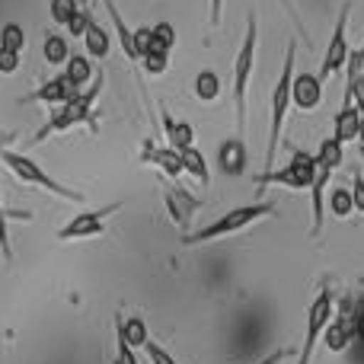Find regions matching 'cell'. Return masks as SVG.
Segmentation results:
<instances>
[{
  "label": "cell",
  "mask_w": 364,
  "mask_h": 364,
  "mask_svg": "<svg viewBox=\"0 0 364 364\" xmlns=\"http://www.w3.org/2000/svg\"><path fill=\"white\" fill-rule=\"evenodd\" d=\"M256 51H259V19L256 13L246 16V36L243 45L237 51V61H233V109H237V134L246 141V96H250V80H252V68H256Z\"/></svg>",
  "instance_id": "cell-1"
},
{
  "label": "cell",
  "mask_w": 364,
  "mask_h": 364,
  "mask_svg": "<svg viewBox=\"0 0 364 364\" xmlns=\"http://www.w3.org/2000/svg\"><path fill=\"white\" fill-rule=\"evenodd\" d=\"M272 214H275V201H256V205L230 208L227 214L214 218L211 224H205L201 230L188 233L186 246H205V243H214V240H227V237H233V233H243L246 227H252L256 220L272 218Z\"/></svg>",
  "instance_id": "cell-2"
},
{
  "label": "cell",
  "mask_w": 364,
  "mask_h": 364,
  "mask_svg": "<svg viewBox=\"0 0 364 364\" xmlns=\"http://www.w3.org/2000/svg\"><path fill=\"white\" fill-rule=\"evenodd\" d=\"M342 154H346V147H342L333 134L323 138L320 151L314 154L316 173H314V182H310V201H314V227H310V237H320L323 233V220H326V192H329V182H333V173L342 166Z\"/></svg>",
  "instance_id": "cell-3"
},
{
  "label": "cell",
  "mask_w": 364,
  "mask_h": 364,
  "mask_svg": "<svg viewBox=\"0 0 364 364\" xmlns=\"http://www.w3.org/2000/svg\"><path fill=\"white\" fill-rule=\"evenodd\" d=\"M291 80H294V42L288 45L282 74H278L275 90H272V128H269V147H265V160H262L265 170L262 173L275 170V154H278V144H282L284 122H288V112H291Z\"/></svg>",
  "instance_id": "cell-4"
},
{
  "label": "cell",
  "mask_w": 364,
  "mask_h": 364,
  "mask_svg": "<svg viewBox=\"0 0 364 364\" xmlns=\"http://www.w3.org/2000/svg\"><path fill=\"white\" fill-rule=\"evenodd\" d=\"M0 164H4L19 182H26V186H38V188H45V192L58 195V198H64V201H74V205H83V201H87V198H83V192H74V188L61 186V182L51 179L32 157L16 154L13 147H4V151H0Z\"/></svg>",
  "instance_id": "cell-5"
},
{
  "label": "cell",
  "mask_w": 364,
  "mask_h": 364,
  "mask_svg": "<svg viewBox=\"0 0 364 364\" xmlns=\"http://www.w3.org/2000/svg\"><path fill=\"white\" fill-rule=\"evenodd\" d=\"M96 96H100V83H96L90 93H83L80 90V93H77L74 100H68L64 106H55L51 109V115H48V122H45V128L32 134L29 144H38V141H45L48 134H61V132H70V128H77V125H87L90 115H93Z\"/></svg>",
  "instance_id": "cell-6"
},
{
  "label": "cell",
  "mask_w": 364,
  "mask_h": 364,
  "mask_svg": "<svg viewBox=\"0 0 364 364\" xmlns=\"http://www.w3.org/2000/svg\"><path fill=\"white\" fill-rule=\"evenodd\" d=\"M333 307H336V294L329 284H323L320 294L314 297V304H310V310H307V336H304V346H301V352H297V364L314 361V352L323 339V329L333 320Z\"/></svg>",
  "instance_id": "cell-7"
},
{
  "label": "cell",
  "mask_w": 364,
  "mask_h": 364,
  "mask_svg": "<svg viewBox=\"0 0 364 364\" xmlns=\"http://www.w3.org/2000/svg\"><path fill=\"white\" fill-rule=\"evenodd\" d=\"M314 173H316V157H314V154L294 151V154H291V164L288 166H282V170H269V173H259L256 186L259 188L284 186V188H291V192H304V188H310V182H314Z\"/></svg>",
  "instance_id": "cell-8"
},
{
  "label": "cell",
  "mask_w": 364,
  "mask_h": 364,
  "mask_svg": "<svg viewBox=\"0 0 364 364\" xmlns=\"http://www.w3.org/2000/svg\"><path fill=\"white\" fill-rule=\"evenodd\" d=\"M119 201L115 205H102V208H93V211H80L68 220V224L58 230V240L61 243H74V240H93V237H102L109 230L106 227V218L109 214L119 211Z\"/></svg>",
  "instance_id": "cell-9"
},
{
  "label": "cell",
  "mask_w": 364,
  "mask_h": 364,
  "mask_svg": "<svg viewBox=\"0 0 364 364\" xmlns=\"http://www.w3.org/2000/svg\"><path fill=\"white\" fill-rule=\"evenodd\" d=\"M348 13H352V4H346L339 10V19H336V29H333V38L326 45V55H323V68H320V83H326L329 77L342 74L346 70V61H348Z\"/></svg>",
  "instance_id": "cell-10"
},
{
  "label": "cell",
  "mask_w": 364,
  "mask_h": 364,
  "mask_svg": "<svg viewBox=\"0 0 364 364\" xmlns=\"http://www.w3.org/2000/svg\"><path fill=\"white\" fill-rule=\"evenodd\" d=\"M323 102V83L316 74H297L291 80V106L301 109V112H310Z\"/></svg>",
  "instance_id": "cell-11"
},
{
  "label": "cell",
  "mask_w": 364,
  "mask_h": 364,
  "mask_svg": "<svg viewBox=\"0 0 364 364\" xmlns=\"http://www.w3.org/2000/svg\"><path fill=\"white\" fill-rule=\"evenodd\" d=\"M352 304H342V314H339V320H329V326L323 329V342H326V348L329 352H346L348 346H352V339H355V320H352Z\"/></svg>",
  "instance_id": "cell-12"
},
{
  "label": "cell",
  "mask_w": 364,
  "mask_h": 364,
  "mask_svg": "<svg viewBox=\"0 0 364 364\" xmlns=\"http://www.w3.org/2000/svg\"><path fill=\"white\" fill-rule=\"evenodd\" d=\"M166 211H170V218H173V224L182 227L186 230L188 227V220H195V211L201 208V201L198 198H192V195L186 192V188H179V186H173V188H166Z\"/></svg>",
  "instance_id": "cell-13"
},
{
  "label": "cell",
  "mask_w": 364,
  "mask_h": 364,
  "mask_svg": "<svg viewBox=\"0 0 364 364\" xmlns=\"http://www.w3.org/2000/svg\"><path fill=\"white\" fill-rule=\"evenodd\" d=\"M358 128H361V109L355 106V102H342L339 115H336V122H333V138L346 147V144H352V141H358Z\"/></svg>",
  "instance_id": "cell-14"
},
{
  "label": "cell",
  "mask_w": 364,
  "mask_h": 364,
  "mask_svg": "<svg viewBox=\"0 0 364 364\" xmlns=\"http://www.w3.org/2000/svg\"><path fill=\"white\" fill-rule=\"evenodd\" d=\"M80 93V87H74V83L68 80V77H55V80H48L42 90H36L32 96H26L29 102H48V106H64L68 100H74V96Z\"/></svg>",
  "instance_id": "cell-15"
},
{
  "label": "cell",
  "mask_w": 364,
  "mask_h": 364,
  "mask_svg": "<svg viewBox=\"0 0 364 364\" xmlns=\"http://www.w3.org/2000/svg\"><path fill=\"white\" fill-rule=\"evenodd\" d=\"M141 160H144V164L160 166V170H164L170 179L186 176V173H182V157H179V151H173L170 144H166V147H154L151 141H147V144H144V154H141Z\"/></svg>",
  "instance_id": "cell-16"
},
{
  "label": "cell",
  "mask_w": 364,
  "mask_h": 364,
  "mask_svg": "<svg viewBox=\"0 0 364 364\" xmlns=\"http://www.w3.org/2000/svg\"><path fill=\"white\" fill-rule=\"evenodd\" d=\"M218 160H220V170H224L227 176H243L246 166H250V157H246V141L243 138L224 141V147L218 151Z\"/></svg>",
  "instance_id": "cell-17"
},
{
  "label": "cell",
  "mask_w": 364,
  "mask_h": 364,
  "mask_svg": "<svg viewBox=\"0 0 364 364\" xmlns=\"http://www.w3.org/2000/svg\"><path fill=\"white\" fill-rule=\"evenodd\" d=\"M106 4V10H109V19H112V26H115V42L122 45V51H125V58L128 61H138V45H134V29L125 23V16H122V10L115 6V0H102Z\"/></svg>",
  "instance_id": "cell-18"
},
{
  "label": "cell",
  "mask_w": 364,
  "mask_h": 364,
  "mask_svg": "<svg viewBox=\"0 0 364 364\" xmlns=\"http://www.w3.org/2000/svg\"><path fill=\"white\" fill-rule=\"evenodd\" d=\"M83 48H87V55L93 58V61H102V58H109V51H112V36H109L96 19H90L87 32H83Z\"/></svg>",
  "instance_id": "cell-19"
},
{
  "label": "cell",
  "mask_w": 364,
  "mask_h": 364,
  "mask_svg": "<svg viewBox=\"0 0 364 364\" xmlns=\"http://www.w3.org/2000/svg\"><path fill=\"white\" fill-rule=\"evenodd\" d=\"M164 128H166V144H170L173 151L195 147V128H192V122H176L170 112H164Z\"/></svg>",
  "instance_id": "cell-20"
},
{
  "label": "cell",
  "mask_w": 364,
  "mask_h": 364,
  "mask_svg": "<svg viewBox=\"0 0 364 364\" xmlns=\"http://www.w3.org/2000/svg\"><path fill=\"white\" fill-rule=\"evenodd\" d=\"M64 77H68L74 87H87L90 80L96 77V64H93V58L90 55H70L68 61H64Z\"/></svg>",
  "instance_id": "cell-21"
},
{
  "label": "cell",
  "mask_w": 364,
  "mask_h": 364,
  "mask_svg": "<svg viewBox=\"0 0 364 364\" xmlns=\"http://www.w3.org/2000/svg\"><path fill=\"white\" fill-rule=\"evenodd\" d=\"M182 157V173H188L195 182H201V186H208L211 182V173H208V164H205V154L198 151V147H186V151H179Z\"/></svg>",
  "instance_id": "cell-22"
},
{
  "label": "cell",
  "mask_w": 364,
  "mask_h": 364,
  "mask_svg": "<svg viewBox=\"0 0 364 364\" xmlns=\"http://www.w3.org/2000/svg\"><path fill=\"white\" fill-rule=\"evenodd\" d=\"M42 58L48 64H55V68H64V61L70 58L68 38H64L61 32H48V36H45V42H42Z\"/></svg>",
  "instance_id": "cell-23"
},
{
  "label": "cell",
  "mask_w": 364,
  "mask_h": 364,
  "mask_svg": "<svg viewBox=\"0 0 364 364\" xmlns=\"http://www.w3.org/2000/svg\"><path fill=\"white\" fill-rule=\"evenodd\" d=\"M115 329L125 336V342L134 348V352H138V348H144L147 339H151V333H147V323L141 320V316H132V320H115Z\"/></svg>",
  "instance_id": "cell-24"
},
{
  "label": "cell",
  "mask_w": 364,
  "mask_h": 364,
  "mask_svg": "<svg viewBox=\"0 0 364 364\" xmlns=\"http://www.w3.org/2000/svg\"><path fill=\"white\" fill-rule=\"evenodd\" d=\"M195 96H198L201 102H214L220 96V77L214 74V70H201L198 77H195Z\"/></svg>",
  "instance_id": "cell-25"
},
{
  "label": "cell",
  "mask_w": 364,
  "mask_h": 364,
  "mask_svg": "<svg viewBox=\"0 0 364 364\" xmlns=\"http://www.w3.org/2000/svg\"><path fill=\"white\" fill-rule=\"evenodd\" d=\"M151 32H154V38L147 51H166L170 55L176 48V29H173V23H157V26H151Z\"/></svg>",
  "instance_id": "cell-26"
},
{
  "label": "cell",
  "mask_w": 364,
  "mask_h": 364,
  "mask_svg": "<svg viewBox=\"0 0 364 364\" xmlns=\"http://www.w3.org/2000/svg\"><path fill=\"white\" fill-rule=\"evenodd\" d=\"M326 195H329V208H333V214H336V218H348V214L355 211L352 188L339 186V188H333V192H326Z\"/></svg>",
  "instance_id": "cell-27"
},
{
  "label": "cell",
  "mask_w": 364,
  "mask_h": 364,
  "mask_svg": "<svg viewBox=\"0 0 364 364\" xmlns=\"http://www.w3.org/2000/svg\"><path fill=\"white\" fill-rule=\"evenodd\" d=\"M0 48H10V51H19L23 55L26 48V29L19 23H6L0 29Z\"/></svg>",
  "instance_id": "cell-28"
},
{
  "label": "cell",
  "mask_w": 364,
  "mask_h": 364,
  "mask_svg": "<svg viewBox=\"0 0 364 364\" xmlns=\"http://www.w3.org/2000/svg\"><path fill=\"white\" fill-rule=\"evenodd\" d=\"M141 68L151 77H160L170 70V55H166V51H144V55H141Z\"/></svg>",
  "instance_id": "cell-29"
},
{
  "label": "cell",
  "mask_w": 364,
  "mask_h": 364,
  "mask_svg": "<svg viewBox=\"0 0 364 364\" xmlns=\"http://www.w3.org/2000/svg\"><path fill=\"white\" fill-rule=\"evenodd\" d=\"M77 10H80V6H77V0H51V4H48V13H51V19H55L58 26L68 23Z\"/></svg>",
  "instance_id": "cell-30"
},
{
  "label": "cell",
  "mask_w": 364,
  "mask_h": 364,
  "mask_svg": "<svg viewBox=\"0 0 364 364\" xmlns=\"http://www.w3.org/2000/svg\"><path fill=\"white\" fill-rule=\"evenodd\" d=\"M90 10H77L74 16L68 19V23H64V32H68L70 38H83V32H87V26H90Z\"/></svg>",
  "instance_id": "cell-31"
},
{
  "label": "cell",
  "mask_w": 364,
  "mask_h": 364,
  "mask_svg": "<svg viewBox=\"0 0 364 364\" xmlns=\"http://www.w3.org/2000/svg\"><path fill=\"white\" fill-rule=\"evenodd\" d=\"M141 352L151 358V364H179L170 352H166V346H160V342H154V339H147V346L141 348Z\"/></svg>",
  "instance_id": "cell-32"
},
{
  "label": "cell",
  "mask_w": 364,
  "mask_h": 364,
  "mask_svg": "<svg viewBox=\"0 0 364 364\" xmlns=\"http://www.w3.org/2000/svg\"><path fill=\"white\" fill-rule=\"evenodd\" d=\"M115 342H119V348H115V364H141L138 361V352L128 346L125 336H122L119 329H115Z\"/></svg>",
  "instance_id": "cell-33"
},
{
  "label": "cell",
  "mask_w": 364,
  "mask_h": 364,
  "mask_svg": "<svg viewBox=\"0 0 364 364\" xmlns=\"http://www.w3.org/2000/svg\"><path fill=\"white\" fill-rule=\"evenodd\" d=\"M6 224H10V211H6L4 201H0V252H4V259L10 262L13 250H10V230H6Z\"/></svg>",
  "instance_id": "cell-34"
},
{
  "label": "cell",
  "mask_w": 364,
  "mask_h": 364,
  "mask_svg": "<svg viewBox=\"0 0 364 364\" xmlns=\"http://www.w3.org/2000/svg\"><path fill=\"white\" fill-rule=\"evenodd\" d=\"M352 201H355V211H361L364 214V173L361 170H355V176H352Z\"/></svg>",
  "instance_id": "cell-35"
},
{
  "label": "cell",
  "mask_w": 364,
  "mask_h": 364,
  "mask_svg": "<svg viewBox=\"0 0 364 364\" xmlns=\"http://www.w3.org/2000/svg\"><path fill=\"white\" fill-rule=\"evenodd\" d=\"M19 70V51L0 48V74H16Z\"/></svg>",
  "instance_id": "cell-36"
},
{
  "label": "cell",
  "mask_w": 364,
  "mask_h": 364,
  "mask_svg": "<svg viewBox=\"0 0 364 364\" xmlns=\"http://www.w3.org/2000/svg\"><path fill=\"white\" fill-rule=\"evenodd\" d=\"M151 38H154L151 26H141V29H134V45H138V55H144V51L151 48ZM138 61H141V58H138Z\"/></svg>",
  "instance_id": "cell-37"
},
{
  "label": "cell",
  "mask_w": 364,
  "mask_h": 364,
  "mask_svg": "<svg viewBox=\"0 0 364 364\" xmlns=\"http://www.w3.org/2000/svg\"><path fill=\"white\" fill-rule=\"evenodd\" d=\"M352 320H355V339L364 342V304H361V307H355Z\"/></svg>",
  "instance_id": "cell-38"
},
{
  "label": "cell",
  "mask_w": 364,
  "mask_h": 364,
  "mask_svg": "<svg viewBox=\"0 0 364 364\" xmlns=\"http://www.w3.org/2000/svg\"><path fill=\"white\" fill-rule=\"evenodd\" d=\"M288 355H291V348H278V352H272L269 358H262V361H256V364H282Z\"/></svg>",
  "instance_id": "cell-39"
},
{
  "label": "cell",
  "mask_w": 364,
  "mask_h": 364,
  "mask_svg": "<svg viewBox=\"0 0 364 364\" xmlns=\"http://www.w3.org/2000/svg\"><path fill=\"white\" fill-rule=\"evenodd\" d=\"M220 16H224V0H211V26H220Z\"/></svg>",
  "instance_id": "cell-40"
},
{
  "label": "cell",
  "mask_w": 364,
  "mask_h": 364,
  "mask_svg": "<svg viewBox=\"0 0 364 364\" xmlns=\"http://www.w3.org/2000/svg\"><path fill=\"white\" fill-rule=\"evenodd\" d=\"M355 106H358L364 115V80H358V87H355Z\"/></svg>",
  "instance_id": "cell-41"
},
{
  "label": "cell",
  "mask_w": 364,
  "mask_h": 364,
  "mask_svg": "<svg viewBox=\"0 0 364 364\" xmlns=\"http://www.w3.org/2000/svg\"><path fill=\"white\" fill-rule=\"evenodd\" d=\"M13 138H16V134H0V151H4V147H10Z\"/></svg>",
  "instance_id": "cell-42"
},
{
  "label": "cell",
  "mask_w": 364,
  "mask_h": 364,
  "mask_svg": "<svg viewBox=\"0 0 364 364\" xmlns=\"http://www.w3.org/2000/svg\"><path fill=\"white\" fill-rule=\"evenodd\" d=\"M282 4H284V10H288V13H291V16H294V19H297V13H294V4H291V0H282ZM297 26H301V19H297Z\"/></svg>",
  "instance_id": "cell-43"
},
{
  "label": "cell",
  "mask_w": 364,
  "mask_h": 364,
  "mask_svg": "<svg viewBox=\"0 0 364 364\" xmlns=\"http://www.w3.org/2000/svg\"><path fill=\"white\" fill-rule=\"evenodd\" d=\"M358 141H361V147H364V115H361V128H358Z\"/></svg>",
  "instance_id": "cell-44"
}]
</instances>
